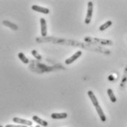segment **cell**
Listing matches in <instances>:
<instances>
[{
	"mask_svg": "<svg viewBox=\"0 0 127 127\" xmlns=\"http://www.w3.org/2000/svg\"><path fill=\"white\" fill-rule=\"evenodd\" d=\"M13 121L14 123L19 124L24 126H27V127H32V121H29V120H25V119H22V118H19L17 117H15L13 118Z\"/></svg>",
	"mask_w": 127,
	"mask_h": 127,
	"instance_id": "obj_3",
	"label": "cell"
},
{
	"mask_svg": "<svg viewBox=\"0 0 127 127\" xmlns=\"http://www.w3.org/2000/svg\"><path fill=\"white\" fill-rule=\"evenodd\" d=\"M0 127H2V126H0Z\"/></svg>",
	"mask_w": 127,
	"mask_h": 127,
	"instance_id": "obj_18",
	"label": "cell"
},
{
	"mask_svg": "<svg viewBox=\"0 0 127 127\" xmlns=\"http://www.w3.org/2000/svg\"><path fill=\"white\" fill-rule=\"evenodd\" d=\"M88 96L90 97L91 101H92V103H93V106H94L95 107L96 106L99 105L98 101V99L96 98V97H95V94L93 93V91H88Z\"/></svg>",
	"mask_w": 127,
	"mask_h": 127,
	"instance_id": "obj_9",
	"label": "cell"
},
{
	"mask_svg": "<svg viewBox=\"0 0 127 127\" xmlns=\"http://www.w3.org/2000/svg\"><path fill=\"white\" fill-rule=\"evenodd\" d=\"M85 41H93L94 43H99V44H101V45H111L112 44V42L110 40H104V39H98V38H91V37H85Z\"/></svg>",
	"mask_w": 127,
	"mask_h": 127,
	"instance_id": "obj_2",
	"label": "cell"
},
{
	"mask_svg": "<svg viewBox=\"0 0 127 127\" xmlns=\"http://www.w3.org/2000/svg\"><path fill=\"white\" fill-rule=\"evenodd\" d=\"M3 24L4 25H5V26H7V27H10V28H11L12 30H18V27H17V25H16V24H13V23H11V22H10L9 21H3Z\"/></svg>",
	"mask_w": 127,
	"mask_h": 127,
	"instance_id": "obj_11",
	"label": "cell"
},
{
	"mask_svg": "<svg viewBox=\"0 0 127 127\" xmlns=\"http://www.w3.org/2000/svg\"><path fill=\"white\" fill-rule=\"evenodd\" d=\"M35 127H40V125H37Z\"/></svg>",
	"mask_w": 127,
	"mask_h": 127,
	"instance_id": "obj_17",
	"label": "cell"
},
{
	"mask_svg": "<svg viewBox=\"0 0 127 127\" xmlns=\"http://www.w3.org/2000/svg\"><path fill=\"white\" fill-rule=\"evenodd\" d=\"M40 27H41V35L42 37H46L47 35V25L45 18H41L40 19Z\"/></svg>",
	"mask_w": 127,
	"mask_h": 127,
	"instance_id": "obj_5",
	"label": "cell"
},
{
	"mask_svg": "<svg viewBox=\"0 0 127 127\" xmlns=\"http://www.w3.org/2000/svg\"><path fill=\"white\" fill-rule=\"evenodd\" d=\"M107 94H108L109 98H110V100H111L112 102H113V103L116 102V101H117L116 97H115V94L113 93V91H112V89H108L107 90Z\"/></svg>",
	"mask_w": 127,
	"mask_h": 127,
	"instance_id": "obj_13",
	"label": "cell"
},
{
	"mask_svg": "<svg viewBox=\"0 0 127 127\" xmlns=\"http://www.w3.org/2000/svg\"><path fill=\"white\" fill-rule=\"evenodd\" d=\"M93 13V3L92 1H88V11H87V15L86 18L85 20V23L86 24H89L91 23L92 16Z\"/></svg>",
	"mask_w": 127,
	"mask_h": 127,
	"instance_id": "obj_1",
	"label": "cell"
},
{
	"mask_svg": "<svg viewBox=\"0 0 127 127\" xmlns=\"http://www.w3.org/2000/svg\"><path fill=\"white\" fill-rule=\"evenodd\" d=\"M5 127H27V126H24V125H12V124H7L6 125Z\"/></svg>",
	"mask_w": 127,
	"mask_h": 127,
	"instance_id": "obj_16",
	"label": "cell"
},
{
	"mask_svg": "<svg viewBox=\"0 0 127 127\" xmlns=\"http://www.w3.org/2000/svg\"></svg>",
	"mask_w": 127,
	"mask_h": 127,
	"instance_id": "obj_19",
	"label": "cell"
},
{
	"mask_svg": "<svg viewBox=\"0 0 127 127\" xmlns=\"http://www.w3.org/2000/svg\"><path fill=\"white\" fill-rule=\"evenodd\" d=\"M82 53L81 51L76 52L75 54H73L71 57H70L69 58L66 59V60H65V63L66 65H70V64H71L73 62H75L80 56H82Z\"/></svg>",
	"mask_w": 127,
	"mask_h": 127,
	"instance_id": "obj_4",
	"label": "cell"
},
{
	"mask_svg": "<svg viewBox=\"0 0 127 127\" xmlns=\"http://www.w3.org/2000/svg\"><path fill=\"white\" fill-rule=\"evenodd\" d=\"M95 109H96V111H97L98 115H99V118H100L101 121L102 122H105V121H107V118H106V116H105V115H104V113L103 109H101V106H100V105L96 106V107H95Z\"/></svg>",
	"mask_w": 127,
	"mask_h": 127,
	"instance_id": "obj_7",
	"label": "cell"
},
{
	"mask_svg": "<svg viewBox=\"0 0 127 127\" xmlns=\"http://www.w3.org/2000/svg\"><path fill=\"white\" fill-rule=\"evenodd\" d=\"M32 120H33L35 123H37L38 125H40V126H42V127H46L48 126V122H47L46 121H44V120L40 118L39 117H37L36 115H34V116L32 117Z\"/></svg>",
	"mask_w": 127,
	"mask_h": 127,
	"instance_id": "obj_8",
	"label": "cell"
},
{
	"mask_svg": "<svg viewBox=\"0 0 127 127\" xmlns=\"http://www.w3.org/2000/svg\"><path fill=\"white\" fill-rule=\"evenodd\" d=\"M32 54L33 55L34 57H35L37 60H40V59H41V56L39 55L35 50H32Z\"/></svg>",
	"mask_w": 127,
	"mask_h": 127,
	"instance_id": "obj_15",
	"label": "cell"
},
{
	"mask_svg": "<svg viewBox=\"0 0 127 127\" xmlns=\"http://www.w3.org/2000/svg\"><path fill=\"white\" fill-rule=\"evenodd\" d=\"M112 24V21H107L106 23H104V24H102V25L99 27V30H100V31H104L105 30H107V28H109V27H111Z\"/></svg>",
	"mask_w": 127,
	"mask_h": 127,
	"instance_id": "obj_12",
	"label": "cell"
},
{
	"mask_svg": "<svg viewBox=\"0 0 127 127\" xmlns=\"http://www.w3.org/2000/svg\"><path fill=\"white\" fill-rule=\"evenodd\" d=\"M68 116V114L65 112L63 113H52L51 115V118L53 119H65Z\"/></svg>",
	"mask_w": 127,
	"mask_h": 127,
	"instance_id": "obj_10",
	"label": "cell"
},
{
	"mask_svg": "<svg viewBox=\"0 0 127 127\" xmlns=\"http://www.w3.org/2000/svg\"><path fill=\"white\" fill-rule=\"evenodd\" d=\"M18 58L21 60V62H23L24 63H25V64L29 63V60H28V58L24 55V54H23L22 52L18 53Z\"/></svg>",
	"mask_w": 127,
	"mask_h": 127,
	"instance_id": "obj_14",
	"label": "cell"
},
{
	"mask_svg": "<svg viewBox=\"0 0 127 127\" xmlns=\"http://www.w3.org/2000/svg\"><path fill=\"white\" fill-rule=\"evenodd\" d=\"M32 9L35 11L43 13V14H48L49 13V10L46 7H40L38 5H32Z\"/></svg>",
	"mask_w": 127,
	"mask_h": 127,
	"instance_id": "obj_6",
	"label": "cell"
}]
</instances>
